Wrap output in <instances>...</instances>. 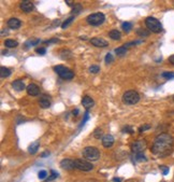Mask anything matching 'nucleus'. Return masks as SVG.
<instances>
[{
    "label": "nucleus",
    "mask_w": 174,
    "mask_h": 182,
    "mask_svg": "<svg viewBox=\"0 0 174 182\" xmlns=\"http://www.w3.org/2000/svg\"><path fill=\"white\" fill-rule=\"evenodd\" d=\"M173 137L171 135L167 134V133H162V134L158 135L154 140L152 152L156 155H166L164 153L168 154L171 151V148L173 147Z\"/></svg>",
    "instance_id": "f257e3e1"
},
{
    "label": "nucleus",
    "mask_w": 174,
    "mask_h": 182,
    "mask_svg": "<svg viewBox=\"0 0 174 182\" xmlns=\"http://www.w3.org/2000/svg\"><path fill=\"white\" fill-rule=\"evenodd\" d=\"M145 25L147 27V29L152 32H155V34H159V32L162 31V25L157 19L153 17V16H148L145 19Z\"/></svg>",
    "instance_id": "f03ea898"
},
{
    "label": "nucleus",
    "mask_w": 174,
    "mask_h": 182,
    "mask_svg": "<svg viewBox=\"0 0 174 182\" xmlns=\"http://www.w3.org/2000/svg\"><path fill=\"white\" fill-rule=\"evenodd\" d=\"M54 71L64 80H71L74 78V72L72 70H70L69 68L64 67L62 65H57L54 67Z\"/></svg>",
    "instance_id": "7ed1b4c3"
},
{
    "label": "nucleus",
    "mask_w": 174,
    "mask_h": 182,
    "mask_svg": "<svg viewBox=\"0 0 174 182\" xmlns=\"http://www.w3.org/2000/svg\"><path fill=\"white\" fill-rule=\"evenodd\" d=\"M82 154L88 161H98L100 158V151L95 147H86L82 151Z\"/></svg>",
    "instance_id": "20e7f679"
},
{
    "label": "nucleus",
    "mask_w": 174,
    "mask_h": 182,
    "mask_svg": "<svg viewBox=\"0 0 174 182\" xmlns=\"http://www.w3.org/2000/svg\"><path fill=\"white\" fill-rule=\"evenodd\" d=\"M86 21L91 26H99V25L103 24L105 21V16L101 12H97V13L90 14L86 17Z\"/></svg>",
    "instance_id": "39448f33"
},
{
    "label": "nucleus",
    "mask_w": 174,
    "mask_h": 182,
    "mask_svg": "<svg viewBox=\"0 0 174 182\" xmlns=\"http://www.w3.org/2000/svg\"><path fill=\"white\" fill-rule=\"evenodd\" d=\"M140 100V95L135 91H127L123 95V102L126 104H135Z\"/></svg>",
    "instance_id": "423d86ee"
},
{
    "label": "nucleus",
    "mask_w": 174,
    "mask_h": 182,
    "mask_svg": "<svg viewBox=\"0 0 174 182\" xmlns=\"http://www.w3.org/2000/svg\"><path fill=\"white\" fill-rule=\"evenodd\" d=\"M73 164H74L75 169H78V170H82V172H90V170H93V168H94L93 164L87 161H84V160H81V158L74 160Z\"/></svg>",
    "instance_id": "0eeeda50"
},
{
    "label": "nucleus",
    "mask_w": 174,
    "mask_h": 182,
    "mask_svg": "<svg viewBox=\"0 0 174 182\" xmlns=\"http://www.w3.org/2000/svg\"><path fill=\"white\" fill-rule=\"evenodd\" d=\"M146 148H147V143L145 140H138L131 145V151L134 154H138V153H142Z\"/></svg>",
    "instance_id": "6e6552de"
},
{
    "label": "nucleus",
    "mask_w": 174,
    "mask_h": 182,
    "mask_svg": "<svg viewBox=\"0 0 174 182\" xmlns=\"http://www.w3.org/2000/svg\"><path fill=\"white\" fill-rule=\"evenodd\" d=\"M90 43L97 48H105V46H109V42L104 39H102V38H91Z\"/></svg>",
    "instance_id": "1a4fd4ad"
},
{
    "label": "nucleus",
    "mask_w": 174,
    "mask_h": 182,
    "mask_svg": "<svg viewBox=\"0 0 174 182\" xmlns=\"http://www.w3.org/2000/svg\"><path fill=\"white\" fill-rule=\"evenodd\" d=\"M114 145V137L110 134H107L102 138V145L104 148H111Z\"/></svg>",
    "instance_id": "9d476101"
},
{
    "label": "nucleus",
    "mask_w": 174,
    "mask_h": 182,
    "mask_svg": "<svg viewBox=\"0 0 174 182\" xmlns=\"http://www.w3.org/2000/svg\"><path fill=\"white\" fill-rule=\"evenodd\" d=\"M60 167L62 169H67V170H72L74 169V164H73V160L70 158H64L60 162Z\"/></svg>",
    "instance_id": "9b49d317"
},
{
    "label": "nucleus",
    "mask_w": 174,
    "mask_h": 182,
    "mask_svg": "<svg viewBox=\"0 0 174 182\" xmlns=\"http://www.w3.org/2000/svg\"><path fill=\"white\" fill-rule=\"evenodd\" d=\"M26 90H27L28 95H31V96H38V95L40 94V87L33 83L29 84V85L27 86Z\"/></svg>",
    "instance_id": "f8f14e48"
},
{
    "label": "nucleus",
    "mask_w": 174,
    "mask_h": 182,
    "mask_svg": "<svg viewBox=\"0 0 174 182\" xmlns=\"http://www.w3.org/2000/svg\"><path fill=\"white\" fill-rule=\"evenodd\" d=\"M8 27L11 28V29H19V27L21 26V22L19 21V19H16V17H12L8 21Z\"/></svg>",
    "instance_id": "ddd939ff"
},
{
    "label": "nucleus",
    "mask_w": 174,
    "mask_h": 182,
    "mask_svg": "<svg viewBox=\"0 0 174 182\" xmlns=\"http://www.w3.org/2000/svg\"><path fill=\"white\" fill-rule=\"evenodd\" d=\"M39 104L43 109H47L50 106H51V97L47 96V95H42L40 97V100H39Z\"/></svg>",
    "instance_id": "4468645a"
},
{
    "label": "nucleus",
    "mask_w": 174,
    "mask_h": 182,
    "mask_svg": "<svg viewBox=\"0 0 174 182\" xmlns=\"http://www.w3.org/2000/svg\"><path fill=\"white\" fill-rule=\"evenodd\" d=\"M21 9L24 11L25 13H30L33 9H35V5L33 3L30 2V1H23L21 3Z\"/></svg>",
    "instance_id": "2eb2a0df"
},
{
    "label": "nucleus",
    "mask_w": 174,
    "mask_h": 182,
    "mask_svg": "<svg viewBox=\"0 0 174 182\" xmlns=\"http://www.w3.org/2000/svg\"><path fill=\"white\" fill-rule=\"evenodd\" d=\"M82 104H83L86 109H89V108H91L95 104V101H94V99L91 98V97L84 96L83 98H82Z\"/></svg>",
    "instance_id": "dca6fc26"
},
{
    "label": "nucleus",
    "mask_w": 174,
    "mask_h": 182,
    "mask_svg": "<svg viewBox=\"0 0 174 182\" xmlns=\"http://www.w3.org/2000/svg\"><path fill=\"white\" fill-rule=\"evenodd\" d=\"M12 86H13V89L17 92H21L25 89V83L23 80H15L12 82Z\"/></svg>",
    "instance_id": "f3484780"
},
{
    "label": "nucleus",
    "mask_w": 174,
    "mask_h": 182,
    "mask_svg": "<svg viewBox=\"0 0 174 182\" xmlns=\"http://www.w3.org/2000/svg\"><path fill=\"white\" fill-rule=\"evenodd\" d=\"M39 147H40V143L38 141L33 142V143H31V145L28 147V152L30 153V154H36V153L38 152V150H39Z\"/></svg>",
    "instance_id": "a211bd4d"
},
{
    "label": "nucleus",
    "mask_w": 174,
    "mask_h": 182,
    "mask_svg": "<svg viewBox=\"0 0 174 182\" xmlns=\"http://www.w3.org/2000/svg\"><path fill=\"white\" fill-rule=\"evenodd\" d=\"M109 37H110L111 39H113V40H119L121 38V31H118V30L113 29L109 32Z\"/></svg>",
    "instance_id": "6ab92c4d"
},
{
    "label": "nucleus",
    "mask_w": 174,
    "mask_h": 182,
    "mask_svg": "<svg viewBox=\"0 0 174 182\" xmlns=\"http://www.w3.org/2000/svg\"><path fill=\"white\" fill-rule=\"evenodd\" d=\"M11 75V70L9 68H5V67H0V75H1V78H8L10 77Z\"/></svg>",
    "instance_id": "aec40b11"
},
{
    "label": "nucleus",
    "mask_w": 174,
    "mask_h": 182,
    "mask_svg": "<svg viewBox=\"0 0 174 182\" xmlns=\"http://www.w3.org/2000/svg\"><path fill=\"white\" fill-rule=\"evenodd\" d=\"M115 53L116 55H117L118 57H123L126 55L127 53V48H125V46H119V48H115Z\"/></svg>",
    "instance_id": "412c9836"
},
{
    "label": "nucleus",
    "mask_w": 174,
    "mask_h": 182,
    "mask_svg": "<svg viewBox=\"0 0 174 182\" xmlns=\"http://www.w3.org/2000/svg\"><path fill=\"white\" fill-rule=\"evenodd\" d=\"M4 46L7 48H15V46H19V42L16 40H13V39H8V40L4 41Z\"/></svg>",
    "instance_id": "4be33fe9"
},
{
    "label": "nucleus",
    "mask_w": 174,
    "mask_h": 182,
    "mask_svg": "<svg viewBox=\"0 0 174 182\" xmlns=\"http://www.w3.org/2000/svg\"><path fill=\"white\" fill-rule=\"evenodd\" d=\"M82 10H83V7H82L80 3H76V4H74V7H73L72 14L73 15H78V14H80L81 12H82Z\"/></svg>",
    "instance_id": "5701e85b"
},
{
    "label": "nucleus",
    "mask_w": 174,
    "mask_h": 182,
    "mask_svg": "<svg viewBox=\"0 0 174 182\" xmlns=\"http://www.w3.org/2000/svg\"><path fill=\"white\" fill-rule=\"evenodd\" d=\"M60 57H61L62 59H68L70 58V57H72V54H71V52L69 51V50H62L61 53H60Z\"/></svg>",
    "instance_id": "b1692460"
},
{
    "label": "nucleus",
    "mask_w": 174,
    "mask_h": 182,
    "mask_svg": "<svg viewBox=\"0 0 174 182\" xmlns=\"http://www.w3.org/2000/svg\"><path fill=\"white\" fill-rule=\"evenodd\" d=\"M40 42V39H33V40H28L26 43H25V48H29V46H37L38 43Z\"/></svg>",
    "instance_id": "393cba45"
},
{
    "label": "nucleus",
    "mask_w": 174,
    "mask_h": 182,
    "mask_svg": "<svg viewBox=\"0 0 174 182\" xmlns=\"http://www.w3.org/2000/svg\"><path fill=\"white\" fill-rule=\"evenodd\" d=\"M121 28H123L124 31L129 32L132 29V24L129 23V22H125V23H123V25H121Z\"/></svg>",
    "instance_id": "a878e982"
},
{
    "label": "nucleus",
    "mask_w": 174,
    "mask_h": 182,
    "mask_svg": "<svg viewBox=\"0 0 174 182\" xmlns=\"http://www.w3.org/2000/svg\"><path fill=\"white\" fill-rule=\"evenodd\" d=\"M94 137L96 139H100V138H103V131H102L101 128H96L94 131Z\"/></svg>",
    "instance_id": "bb28decb"
},
{
    "label": "nucleus",
    "mask_w": 174,
    "mask_h": 182,
    "mask_svg": "<svg viewBox=\"0 0 174 182\" xmlns=\"http://www.w3.org/2000/svg\"><path fill=\"white\" fill-rule=\"evenodd\" d=\"M73 19H74V16H70L69 19H66V21H64V23L61 24V28H62V29H66V28H67V27L69 26L70 24H71V22H73Z\"/></svg>",
    "instance_id": "cd10ccee"
},
{
    "label": "nucleus",
    "mask_w": 174,
    "mask_h": 182,
    "mask_svg": "<svg viewBox=\"0 0 174 182\" xmlns=\"http://www.w3.org/2000/svg\"><path fill=\"white\" fill-rule=\"evenodd\" d=\"M135 160H137L138 162H146L147 161V158H146V156L143 154V152L135 154Z\"/></svg>",
    "instance_id": "c85d7f7f"
},
{
    "label": "nucleus",
    "mask_w": 174,
    "mask_h": 182,
    "mask_svg": "<svg viewBox=\"0 0 174 182\" xmlns=\"http://www.w3.org/2000/svg\"><path fill=\"white\" fill-rule=\"evenodd\" d=\"M161 75H162V78H164V79H173L174 78V72H171V71H166V72H162L161 73Z\"/></svg>",
    "instance_id": "c756f323"
},
{
    "label": "nucleus",
    "mask_w": 174,
    "mask_h": 182,
    "mask_svg": "<svg viewBox=\"0 0 174 182\" xmlns=\"http://www.w3.org/2000/svg\"><path fill=\"white\" fill-rule=\"evenodd\" d=\"M137 34L139 36H142V37H147V36H150V31H147L146 29H138Z\"/></svg>",
    "instance_id": "7c9ffc66"
},
{
    "label": "nucleus",
    "mask_w": 174,
    "mask_h": 182,
    "mask_svg": "<svg viewBox=\"0 0 174 182\" xmlns=\"http://www.w3.org/2000/svg\"><path fill=\"white\" fill-rule=\"evenodd\" d=\"M89 71H90L91 73H98L100 71V68L99 66H97V65H93V66L89 67Z\"/></svg>",
    "instance_id": "2f4dec72"
},
{
    "label": "nucleus",
    "mask_w": 174,
    "mask_h": 182,
    "mask_svg": "<svg viewBox=\"0 0 174 182\" xmlns=\"http://www.w3.org/2000/svg\"><path fill=\"white\" fill-rule=\"evenodd\" d=\"M143 42V40H139V41H132V42H128V43H126L125 44V48H128L129 46H137V44H140V43H142Z\"/></svg>",
    "instance_id": "473e14b6"
},
{
    "label": "nucleus",
    "mask_w": 174,
    "mask_h": 182,
    "mask_svg": "<svg viewBox=\"0 0 174 182\" xmlns=\"http://www.w3.org/2000/svg\"><path fill=\"white\" fill-rule=\"evenodd\" d=\"M38 177H39V179H41V180L45 179V178L47 177V172H46V170H40L39 174H38Z\"/></svg>",
    "instance_id": "72a5a7b5"
},
{
    "label": "nucleus",
    "mask_w": 174,
    "mask_h": 182,
    "mask_svg": "<svg viewBox=\"0 0 174 182\" xmlns=\"http://www.w3.org/2000/svg\"><path fill=\"white\" fill-rule=\"evenodd\" d=\"M51 176H50V177H48V179H47V181H51V180H54V179H56L57 177H58V174H57L56 172H55V170H54V169H52L51 170Z\"/></svg>",
    "instance_id": "f704fd0d"
},
{
    "label": "nucleus",
    "mask_w": 174,
    "mask_h": 182,
    "mask_svg": "<svg viewBox=\"0 0 174 182\" xmlns=\"http://www.w3.org/2000/svg\"><path fill=\"white\" fill-rule=\"evenodd\" d=\"M159 169H160L161 172H162V175H164V176H167V175L169 174V167H167V166H159Z\"/></svg>",
    "instance_id": "c9c22d12"
},
{
    "label": "nucleus",
    "mask_w": 174,
    "mask_h": 182,
    "mask_svg": "<svg viewBox=\"0 0 174 182\" xmlns=\"http://www.w3.org/2000/svg\"><path fill=\"white\" fill-rule=\"evenodd\" d=\"M123 133H129V134H132V133H133V129H132L131 126L127 125L123 128Z\"/></svg>",
    "instance_id": "e433bc0d"
},
{
    "label": "nucleus",
    "mask_w": 174,
    "mask_h": 182,
    "mask_svg": "<svg viewBox=\"0 0 174 182\" xmlns=\"http://www.w3.org/2000/svg\"><path fill=\"white\" fill-rule=\"evenodd\" d=\"M113 62V56H112V54H107L105 55V64H111V63Z\"/></svg>",
    "instance_id": "4c0bfd02"
},
{
    "label": "nucleus",
    "mask_w": 174,
    "mask_h": 182,
    "mask_svg": "<svg viewBox=\"0 0 174 182\" xmlns=\"http://www.w3.org/2000/svg\"><path fill=\"white\" fill-rule=\"evenodd\" d=\"M150 124H145V125H142L141 127L139 128V131L140 133H142V131H147V129H150Z\"/></svg>",
    "instance_id": "58836bf2"
},
{
    "label": "nucleus",
    "mask_w": 174,
    "mask_h": 182,
    "mask_svg": "<svg viewBox=\"0 0 174 182\" xmlns=\"http://www.w3.org/2000/svg\"><path fill=\"white\" fill-rule=\"evenodd\" d=\"M36 52H37L38 54H40V55H44V54L46 53V50L44 48H36Z\"/></svg>",
    "instance_id": "ea45409f"
},
{
    "label": "nucleus",
    "mask_w": 174,
    "mask_h": 182,
    "mask_svg": "<svg viewBox=\"0 0 174 182\" xmlns=\"http://www.w3.org/2000/svg\"><path fill=\"white\" fill-rule=\"evenodd\" d=\"M88 119H89V114H88V112H86L85 113V116H84V120L82 121V123H81V126H83L84 124H85V122L88 120Z\"/></svg>",
    "instance_id": "a19ab883"
},
{
    "label": "nucleus",
    "mask_w": 174,
    "mask_h": 182,
    "mask_svg": "<svg viewBox=\"0 0 174 182\" xmlns=\"http://www.w3.org/2000/svg\"><path fill=\"white\" fill-rule=\"evenodd\" d=\"M54 42H58V39H51V40H48V41H44V43H46V44H50V43H54Z\"/></svg>",
    "instance_id": "79ce46f5"
},
{
    "label": "nucleus",
    "mask_w": 174,
    "mask_h": 182,
    "mask_svg": "<svg viewBox=\"0 0 174 182\" xmlns=\"http://www.w3.org/2000/svg\"><path fill=\"white\" fill-rule=\"evenodd\" d=\"M50 154H51V153L48 152V151H44V152L41 154V157H47V156H50Z\"/></svg>",
    "instance_id": "37998d69"
},
{
    "label": "nucleus",
    "mask_w": 174,
    "mask_h": 182,
    "mask_svg": "<svg viewBox=\"0 0 174 182\" xmlns=\"http://www.w3.org/2000/svg\"><path fill=\"white\" fill-rule=\"evenodd\" d=\"M169 62L171 63L172 65H174V55H171V56L169 57Z\"/></svg>",
    "instance_id": "c03bdc74"
},
{
    "label": "nucleus",
    "mask_w": 174,
    "mask_h": 182,
    "mask_svg": "<svg viewBox=\"0 0 174 182\" xmlns=\"http://www.w3.org/2000/svg\"><path fill=\"white\" fill-rule=\"evenodd\" d=\"M66 3H67V4H69L70 7H74V3H73L72 1H69V0H66Z\"/></svg>",
    "instance_id": "a18cd8bd"
},
{
    "label": "nucleus",
    "mask_w": 174,
    "mask_h": 182,
    "mask_svg": "<svg viewBox=\"0 0 174 182\" xmlns=\"http://www.w3.org/2000/svg\"><path fill=\"white\" fill-rule=\"evenodd\" d=\"M121 178H117V177H116V178H114V182H121Z\"/></svg>",
    "instance_id": "49530a36"
},
{
    "label": "nucleus",
    "mask_w": 174,
    "mask_h": 182,
    "mask_svg": "<svg viewBox=\"0 0 174 182\" xmlns=\"http://www.w3.org/2000/svg\"><path fill=\"white\" fill-rule=\"evenodd\" d=\"M73 114H74V115L78 114V109H75L74 111H73Z\"/></svg>",
    "instance_id": "de8ad7c7"
},
{
    "label": "nucleus",
    "mask_w": 174,
    "mask_h": 182,
    "mask_svg": "<svg viewBox=\"0 0 174 182\" xmlns=\"http://www.w3.org/2000/svg\"><path fill=\"white\" fill-rule=\"evenodd\" d=\"M173 100H174V96H173Z\"/></svg>",
    "instance_id": "09e8293b"
}]
</instances>
